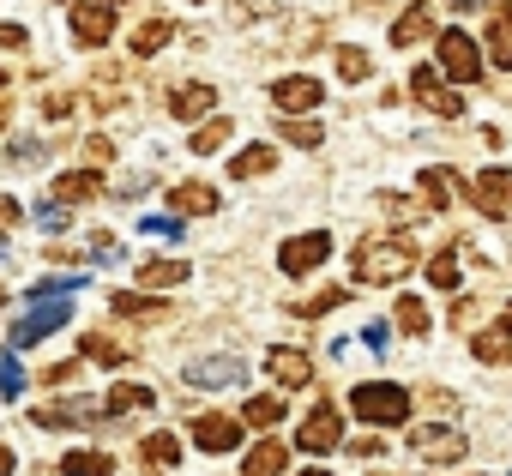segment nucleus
<instances>
[{"label":"nucleus","instance_id":"nucleus-1","mask_svg":"<svg viewBox=\"0 0 512 476\" xmlns=\"http://www.w3.org/2000/svg\"><path fill=\"white\" fill-rule=\"evenodd\" d=\"M416 266V248H410V235H368V242H356V284L380 290V284H398L404 272Z\"/></svg>","mask_w":512,"mask_h":476},{"label":"nucleus","instance_id":"nucleus-2","mask_svg":"<svg viewBox=\"0 0 512 476\" xmlns=\"http://www.w3.org/2000/svg\"><path fill=\"white\" fill-rule=\"evenodd\" d=\"M350 410H356L362 422H374V428H398V422L410 416V392L392 386V380H368V386L350 392Z\"/></svg>","mask_w":512,"mask_h":476},{"label":"nucleus","instance_id":"nucleus-3","mask_svg":"<svg viewBox=\"0 0 512 476\" xmlns=\"http://www.w3.org/2000/svg\"><path fill=\"white\" fill-rule=\"evenodd\" d=\"M296 446H302V452H338V446H344V416H338V404H332V398H320V404L308 410V422H302Z\"/></svg>","mask_w":512,"mask_h":476},{"label":"nucleus","instance_id":"nucleus-4","mask_svg":"<svg viewBox=\"0 0 512 476\" xmlns=\"http://www.w3.org/2000/svg\"><path fill=\"white\" fill-rule=\"evenodd\" d=\"M115 31V7L109 0H73V43L79 49H103Z\"/></svg>","mask_w":512,"mask_h":476},{"label":"nucleus","instance_id":"nucleus-5","mask_svg":"<svg viewBox=\"0 0 512 476\" xmlns=\"http://www.w3.org/2000/svg\"><path fill=\"white\" fill-rule=\"evenodd\" d=\"M326 254H332V235H326V229H308V235H296V242L278 248V266H284L290 278H308L314 266H326Z\"/></svg>","mask_w":512,"mask_h":476},{"label":"nucleus","instance_id":"nucleus-6","mask_svg":"<svg viewBox=\"0 0 512 476\" xmlns=\"http://www.w3.org/2000/svg\"><path fill=\"white\" fill-rule=\"evenodd\" d=\"M440 73L458 79V85L482 79V55H476V43H470L464 31H440Z\"/></svg>","mask_w":512,"mask_h":476},{"label":"nucleus","instance_id":"nucleus-7","mask_svg":"<svg viewBox=\"0 0 512 476\" xmlns=\"http://www.w3.org/2000/svg\"><path fill=\"white\" fill-rule=\"evenodd\" d=\"M187 386L199 392H229V386H247V362L241 356H205L187 368Z\"/></svg>","mask_w":512,"mask_h":476},{"label":"nucleus","instance_id":"nucleus-8","mask_svg":"<svg viewBox=\"0 0 512 476\" xmlns=\"http://www.w3.org/2000/svg\"><path fill=\"white\" fill-rule=\"evenodd\" d=\"M410 446H416L428 464H458V458L470 452V440H464L458 428H446V422H428V428H416V434H410Z\"/></svg>","mask_w":512,"mask_h":476},{"label":"nucleus","instance_id":"nucleus-9","mask_svg":"<svg viewBox=\"0 0 512 476\" xmlns=\"http://www.w3.org/2000/svg\"><path fill=\"white\" fill-rule=\"evenodd\" d=\"M470 205L482 217H512V169H482L470 181Z\"/></svg>","mask_w":512,"mask_h":476},{"label":"nucleus","instance_id":"nucleus-10","mask_svg":"<svg viewBox=\"0 0 512 476\" xmlns=\"http://www.w3.org/2000/svg\"><path fill=\"white\" fill-rule=\"evenodd\" d=\"M67 326V302H37L19 326H13V350H31V344H43L49 332H61Z\"/></svg>","mask_w":512,"mask_h":476},{"label":"nucleus","instance_id":"nucleus-11","mask_svg":"<svg viewBox=\"0 0 512 476\" xmlns=\"http://www.w3.org/2000/svg\"><path fill=\"white\" fill-rule=\"evenodd\" d=\"M320 97H326V85H320V79H308V73H296V79H278V85H272V103H278L284 115H308V109H320Z\"/></svg>","mask_w":512,"mask_h":476},{"label":"nucleus","instance_id":"nucleus-12","mask_svg":"<svg viewBox=\"0 0 512 476\" xmlns=\"http://www.w3.org/2000/svg\"><path fill=\"white\" fill-rule=\"evenodd\" d=\"M193 446L199 452H235L241 446V422L235 416H193Z\"/></svg>","mask_w":512,"mask_h":476},{"label":"nucleus","instance_id":"nucleus-13","mask_svg":"<svg viewBox=\"0 0 512 476\" xmlns=\"http://www.w3.org/2000/svg\"><path fill=\"white\" fill-rule=\"evenodd\" d=\"M410 91H416L434 115H446V121H458V115H464V103L440 85V73H434V67H416V73H410Z\"/></svg>","mask_w":512,"mask_h":476},{"label":"nucleus","instance_id":"nucleus-14","mask_svg":"<svg viewBox=\"0 0 512 476\" xmlns=\"http://www.w3.org/2000/svg\"><path fill=\"white\" fill-rule=\"evenodd\" d=\"M470 356H476V362H506V356H512V302L500 308V320H494L488 332L470 338Z\"/></svg>","mask_w":512,"mask_h":476},{"label":"nucleus","instance_id":"nucleus-15","mask_svg":"<svg viewBox=\"0 0 512 476\" xmlns=\"http://www.w3.org/2000/svg\"><path fill=\"white\" fill-rule=\"evenodd\" d=\"M266 368H272V380H278V386H290V392L314 380V362H308V350H290V344H278V350L266 356Z\"/></svg>","mask_w":512,"mask_h":476},{"label":"nucleus","instance_id":"nucleus-16","mask_svg":"<svg viewBox=\"0 0 512 476\" xmlns=\"http://www.w3.org/2000/svg\"><path fill=\"white\" fill-rule=\"evenodd\" d=\"M61 205H79V199H97L103 193V175L97 169H67V175H55V187H49Z\"/></svg>","mask_w":512,"mask_h":476},{"label":"nucleus","instance_id":"nucleus-17","mask_svg":"<svg viewBox=\"0 0 512 476\" xmlns=\"http://www.w3.org/2000/svg\"><path fill=\"white\" fill-rule=\"evenodd\" d=\"M284 464H290V446L284 440H260L241 458V476H284Z\"/></svg>","mask_w":512,"mask_h":476},{"label":"nucleus","instance_id":"nucleus-18","mask_svg":"<svg viewBox=\"0 0 512 476\" xmlns=\"http://www.w3.org/2000/svg\"><path fill=\"white\" fill-rule=\"evenodd\" d=\"M211 103H217V91H211V85H175L169 115H175V121H199V115H211Z\"/></svg>","mask_w":512,"mask_h":476},{"label":"nucleus","instance_id":"nucleus-19","mask_svg":"<svg viewBox=\"0 0 512 476\" xmlns=\"http://www.w3.org/2000/svg\"><path fill=\"white\" fill-rule=\"evenodd\" d=\"M187 278H193L187 260H145V266H139V290H175V284H187Z\"/></svg>","mask_w":512,"mask_h":476},{"label":"nucleus","instance_id":"nucleus-20","mask_svg":"<svg viewBox=\"0 0 512 476\" xmlns=\"http://www.w3.org/2000/svg\"><path fill=\"white\" fill-rule=\"evenodd\" d=\"M91 416H97L91 398H79V404H37V410H31L37 428H73V422H91Z\"/></svg>","mask_w":512,"mask_h":476},{"label":"nucleus","instance_id":"nucleus-21","mask_svg":"<svg viewBox=\"0 0 512 476\" xmlns=\"http://www.w3.org/2000/svg\"><path fill=\"white\" fill-rule=\"evenodd\" d=\"M482 49H488L494 67L512 73V7H494V19H488V43H482Z\"/></svg>","mask_w":512,"mask_h":476},{"label":"nucleus","instance_id":"nucleus-22","mask_svg":"<svg viewBox=\"0 0 512 476\" xmlns=\"http://www.w3.org/2000/svg\"><path fill=\"white\" fill-rule=\"evenodd\" d=\"M272 169H278V145H247V151H235V157H229V175H235V181L272 175Z\"/></svg>","mask_w":512,"mask_h":476},{"label":"nucleus","instance_id":"nucleus-23","mask_svg":"<svg viewBox=\"0 0 512 476\" xmlns=\"http://www.w3.org/2000/svg\"><path fill=\"white\" fill-rule=\"evenodd\" d=\"M422 37H434V13H428V7H410V13L392 25V49H410V43H422Z\"/></svg>","mask_w":512,"mask_h":476},{"label":"nucleus","instance_id":"nucleus-24","mask_svg":"<svg viewBox=\"0 0 512 476\" xmlns=\"http://www.w3.org/2000/svg\"><path fill=\"white\" fill-rule=\"evenodd\" d=\"M169 199H175V211H193V217H211V211H217V193H211L205 181H181Z\"/></svg>","mask_w":512,"mask_h":476},{"label":"nucleus","instance_id":"nucleus-25","mask_svg":"<svg viewBox=\"0 0 512 476\" xmlns=\"http://www.w3.org/2000/svg\"><path fill=\"white\" fill-rule=\"evenodd\" d=\"M332 55H338V79H344V85H362V79L374 73V61H368V49H356V43H338Z\"/></svg>","mask_w":512,"mask_h":476},{"label":"nucleus","instance_id":"nucleus-26","mask_svg":"<svg viewBox=\"0 0 512 476\" xmlns=\"http://www.w3.org/2000/svg\"><path fill=\"white\" fill-rule=\"evenodd\" d=\"M452 181H458L452 169H422V205L428 211H446L452 205Z\"/></svg>","mask_w":512,"mask_h":476},{"label":"nucleus","instance_id":"nucleus-27","mask_svg":"<svg viewBox=\"0 0 512 476\" xmlns=\"http://www.w3.org/2000/svg\"><path fill=\"white\" fill-rule=\"evenodd\" d=\"M109 416H133V410H151V386H133V380H121L115 392H109V404H103Z\"/></svg>","mask_w":512,"mask_h":476},{"label":"nucleus","instance_id":"nucleus-28","mask_svg":"<svg viewBox=\"0 0 512 476\" xmlns=\"http://www.w3.org/2000/svg\"><path fill=\"white\" fill-rule=\"evenodd\" d=\"M169 37H175V25H169V19H145V25L133 31V55L145 61V55H157V49H163Z\"/></svg>","mask_w":512,"mask_h":476},{"label":"nucleus","instance_id":"nucleus-29","mask_svg":"<svg viewBox=\"0 0 512 476\" xmlns=\"http://www.w3.org/2000/svg\"><path fill=\"white\" fill-rule=\"evenodd\" d=\"M61 470H67V476H115V458H109V452H67Z\"/></svg>","mask_w":512,"mask_h":476},{"label":"nucleus","instance_id":"nucleus-30","mask_svg":"<svg viewBox=\"0 0 512 476\" xmlns=\"http://www.w3.org/2000/svg\"><path fill=\"white\" fill-rule=\"evenodd\" d=\"M428 278H434V290H458V242H446V248L428 260Z\"/></svg>","mask_w":512,"mask_h":476},{"label":"nucleus","instance_id":"nucleus-31","mask_svg":"<svg viewBox=\"0 0 512 476\" xmlns=\"http://www.w3.org/2000/svg\"><path fill=\"white\" fill-rule=\"evenodd\" d=\"M139 458H145V464H157V470H169V464L181 458V440H175V434H151V440L139 446Z\"/></svg>","mask_w":512,"mask_h":476},{"label":"nucleus","instance_id":"nucleus-32","mask_svg":"<svg viewBox=\"0 0 512 476\" xmlns=\"http://www.w3.org/2000/svg\"><path fill=\"white\" fill-rule=\"evenodd\" d=\"M278 416H284V398H247V404H241V422H247V428H272Z\"/></svg>","mask_w":512,"mask_h":476},{"label":"nucleus","instance_id":"nucleus-33","mask_svg":"<svg viewBox=\"0 0 512 476\" xmlns=\"http://www.w3.org/2000/svg\"><path fill=\"white\" fill-rule=\"evenodd\" d=\"M344 302H350V290H320V296L296 302V320H320V314H332V308H344Z\"/></svg>","mask_w":512,"mask_h":476},{"label":"nucleus","instance_id":"nucleus-34","mask_svg":"<svg viewBox=\"0 0 512 476\" xmlns=\"http://www.w3.org/2000/svg\"><path fill=\"white\" fill-rule=\"evenodd\" d=\"M115 314H121V320H157V314H163V302H151V296H133V290H121V296H115Z\"/></svg>","mask_w":512,"mask_h":476},{"label":"nucleus","instance_id":"nucleus-35","mask_svg":"<svg viewBox=\"0 0 512 476\" xmlns=\"http://www.w3.org/2000/svg\"><path fill=\"white\" fill-rule=\"evenodd\" d=\"M398 326H404L410 338L428 332V308H422V296H398Z\"/></svg>","mask_w":512,"mask_h":476},{"label":"nucleus","instance_id":"nucleus-36","mask_svg":"<svg viewBox=\"0 0 512 476\" xmlns=\"http://www.w3.org/2000/svg\"><path fill=\"white\" fill-rule=\"evenodd\" d=\"M223 145H229V121H205V127L193 133V151H199V157H211V151H223Z\"/></svg>","mask_w":512,"mask_h":476},{"label":"nucleus","instance_id":"nucleus-37","mask_svg":"<svg viewBox=\"0 0 512 476\" xmlns=\"http://www.w3.org/2000/svg\"><path fill=\"white\" fill-rule=\"evenodd\" d=\"M79 350H85L91 362H103V368H121V362H127V350H121V344H109V338H85Z\"/></svg>","mask_w":512,"mask_h":476},{"label":"nucleus","instance_id":"nucleus-38","mask_svg":"<svg viewBox=\"0 0 512 476\" xmlns=\"http://www.w3.org/2000/svg\"><path fill=\"white\" fill-rule=\"evenodd\" d=\"M284 139H290V145H302V151H314L326 133H320L314 121H290V115H284Z\"/></svg>","mask_w":512,"mask_h":476},{"label":"nucleus","instance_id":"nucleus-39","mask_svg":"<svg viewBox=\"0 0 512 476\" xmlns=\"http://www.w3.org/2000/svg\"><path fill=\"white\" fill-rule=\"evenodd\" d=\"M25 392V374H19V362L7 356V362H0V398H19Z\"/></svg>","mask_w":512,"mask_h":476},{"label":"nucleus","instance_id":"nucleus-40","mask_svg":"<svg viewBox=\"0 0 512 476\" xmlns=\"http://www.w3.org/2000/svg\"><path fill=\"white\" fill-rule=\"evenodd\" d=\"M85 157H91V163H115V145H109L103 133H91V139H85Z\"/></svg>","mask_w":512,"mask_h":476},{"label":"nucleus","instance_id":"nucleus-41","mask_svg":"<svg viewBox=\"0 0 512 476\" xmlns=\"http://www.w3.org/2000/svg\"><path fill=\"white\" fill-rule=\"evenodd\" d=\"M31 37H25V25H0V49H25Z\"/></svg>","mask_w":512,"mask_h":476},{"label":"nucleus","instance_id":"nucleus-42","mask_svg":"<svg viewBox=\"0 0 512 476\" xmlns=\"http://www.w3.org/2000/svg\"><path fill=\"white\" fill-rule=\"evenodd\" d=\"M145 229H151V235H163V242H175V235H181L169 217H145Z\"/></svg>","mask_w":512,"mask_h":476},{"label":"nucleus","instance_id":"nucleus-43","mask_svg":"<svg viewBox=\"0 0 512 476\" xmlns=\"http://www.w3.org/2000/svg\"><path fill=\"white\" fill-rule=\"evenodd\" d=\"M67 109H73V97H43V115H49V121H61Z\"/></svg>","mask_w":512,"mask_h":476},{"label":"nucleus","instance_id":"nucleus-44","mask_svg":"<svg viewBox=\"0 0 512 476\" xmlns=\"http://www.w3.org/2000/svg\"><path fill=\"white\" fill-rule=\"evenodd\" d=\"M0 223H19V205L13 199H0Z\"/></svg>","mask_w":512,"mask_h":476},{"label":"nucleus","instance_id":"nucleus-45","mask_svg":"<svg viewBox=\"0 0 512 476\" xmlns=\"http://www.w3.org/2000/svg\"><path fill=\"white\" fill-rule=\"evenodd\" d=\"M0 476H13V452L7 446H0Z\"/></svg>","mask_w":512,"mask_h":476},{"label":"nucleus","instance_id":"nucleus-46","mask_svg":"<svg viewBox=\"0 0 512 476\" xmlns=\"http://www.w3.org/2000/svg\"><path fill=\"white\" fill-rule=\"evenodd\" d=\"M452 7H458V13H470V7H482V0H452Z\"/></svg>","mask_w":512,"mask_h":476},{"label":"nucleus","instance_id":"nucleus-47","mask_svg":"<svg viewBox=\"0 0 512 476\" xmlns=\"http://www.w3.org/2000/svg\"><path fill=\"white\" fill-rule=\"evenodd\" d=\"M302 476H326V470H320V464H308V470H302Z\"/></svg>","mask_w":512,"mask_h":476},{"label":"nucleus","instance_id":"nucleus-48","mask_svg":"<svg viewBox=\"0 0 512 476\" xmlns=\"http://www.w3.org/2000/svg\"><path fill=\"white\" fill-rule=\"evenodd\" d=\"M356 7H380V0H356Z\"/></svg>","mask_w":512,"mask_h":476},{"label":"nucleus","instance_id":"nucleus-49","mask_svg":"<svg viewBox=\"0 0 512 476\" xmlns=\"http://www.w3.org/2000/svg\"><path fill=\"white\" fill-rule=\"evenodd\" d=\"M0 85H7V73H0Z\"/></svg>","mask_w":512,"mask_h":476},{"label":"nucleus","instance_id":"nucleus-50","mask_svg":"<svg viewBox=\"0 0 512 476\" xmlns=\"http://www.w3.org/2000/svg\"><path fill=\"white\" fill-rule=\"evenodd\" d=\"M109 7H121V0H109Z\"/></svg>","mask_w":512,"mask_h":476}]
</instances>
